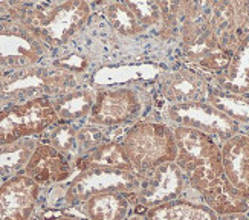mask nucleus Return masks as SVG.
Here are the masks:
<instances>
[{"label": "nucleus", "mask_w": 249, "mask_h": 220, "mask_svg": "<svg viewBox=\"0 0 249 220\" xmlns=\"http://www.w3.org/2000/svg\"><path fill=\"white\" fill-rule=\"evenodd\" d=\"M173 133L178 146L176 164L191 188L203 194L228 181L217 139L188 127H173Z\"/></svg>", "instance_id": "obj_1"}, {"label": "nucleus", "mask_w": 249, "mask_h": 220, "mask_svg": "<svg viewBox=\"0 0 249 220\" xmlns=\"http://www.w3.org/2000/svg\"><path fill=\"white\" fill-rule=\"evenodd\" d=\"M78 87V73L55 64H38L3 73L0 78V100L8 107L38 98H55Z\"/></svg>", "instance_id": "obj_2"}, {"label": "nucleus", "mask_w": 249, "mask_h": 220, "mask_svg": "<svg viewBox=\"0 0 249 220\" xmlns=\"http://www.w3.org/2000/svg\"><path fill=\"white\" fill-rule=\"evenodd\" d=\"M92 14L88 2H58L45 5H26L20 20L45 43L49 49L58 48L84 28Z\"/></svg>", "instance_id": "obj_3"}, {"label": "nucleus", "mask_w": 249, "mask_h": 220, "mask_svg": "<svg viewBox=\"0 0 249 220\" xmlns=\"http://www.w3.org/2000/svg\"><path fill=\"white\" fill-rule=\"evenodd\" d=\"M121 146L138 174L147 173L162 164L176 162L178 146L173 127L165 121L144 118L130 126Z\"/></svg>", "instance_id": "obj_4"}, {"label": "nucleus", "mask_w": 249, "mask_h": 220, "mask_svg": "<svg viewBox=\"0 0 249 220\" xmlns=\"http://www.w3.org/2000/svg\"><path fill=\"white\" fill-rule=\"evenodd\" d=\"M150 109V96L135 86H115L96 89V100L88 123L106 130L142 121Z\"/></svg>", "instance_id": "obj_5"}, {"label": "nucleus", "mask_w": 249, "mask_h": 220, "mask_svg": "<svg viewBox=\"0 0 249 220\" xmlns=\"http://www.w3.org/2000/svg\"><path fill=\"white\" fill-rule=\"evenodd\" d=\"M49 52L20 18H0V71L3 73L38 66Z\"/></svg>", "instance_id": "obj_6"}, {"label": "nucleus", "mask_w": 249, "mask_h": 220, "mask_svg": "<svg viewBox=\"0 0 249 220\" xmlns=\"http://www.w3.org/2000/svg\"><path fill=\"white\" fill-rule=\"evenodd\" d=\"M51 98H38L0 110V147L45 133L58 123Z\"/></svg>", "instance_id": "obj_7"}, {"label": "nucleus", "mask_w": 249, "mask_h": 220, "mask_svg": "<svg viewBox=\"0 0 249 220\" xmlns=\"http://www.w3.org/2000/svg\"><path fill=\"white\" fill-rule=\"evenodd\" d=\"M187 178L176 162H167L147 173L139 174V186L130 196L132 211L144 214L156 206L182 199L187 188Z\"/></svg>", "instance_id": "obj_8"}, {"label": "nucleus", "mask_w": 249, "mask_h": 220, "mask_svg": "<svg viewBox=\"0 0 249 220\" xmlns=\"http://www.w3.org/2000/svg\"><path fill=\"white\" fill-rule=\"evenodd\" d=\"M139 186V174L130 170L93 168L78 171L69 182L64 202L69 206L83 205L88 199L104 193H124L132 196Z\"/></svg>", "instance_id": "obj_9"}, {"label": "nucleus", "mask_w": 249, "mask_h": 220, "mask_svg": "<svg viewBox=\"0 0 249 220\" xmlns=\"http://www.w3.org/2000/svg\"><path fill=\"white\" fill-rule=\"evenodd\" d=\"M165 123L171 127H188L213 136L220 144L240 133V126L223 115L208 101L170 104L164 110Z\"/></svg>", "instance_id": "obj_10"}, {"label": "nucleus", "mask_w": 249, "mask_h": 220, "mask_svg": "<svg viewBox=\"0 0 249 220\" xmlns=\"http://www.w3.org/2000/svg\"><path fill=\"white\" fill-rule=\"evenodd\" d=\"M158 92L170 104H187L207 101L211 86L205 73L179 68L158 76Z\"/></svg>", "instance_id": "obj_11"}, {"label": "nucleus", "mask_w": 249, "mask_h": 220, "mask_svg": "<svg viewBox=\"0 0 249 220\" xmlns=\"http://www.w3.org/2000/svg\"><path fill=\"white\" fill-rule=\"evenodd\" d=\"M41 186L25 174L0 183V220H31Z\"/></svg>", "instance_id": "obj_12"}, {"label": "nucleus", "mask_w": 249, "mask_h": 220, "mask_svg": "<svg viewBox=\"0 0 249 220\" xmlns=\"http://www.w3.org/2000/svg\"><path fill=\"white\" fill-rule=\"evenodd\" d=\"M73 161L46 142H40L31 155L23 174L40 186L66 182L73 173Z\"/></svg>", "instance_id": "obj_13"}, {"label": "nucleus", "mask_w": 249, "mask_h": 220, "mask_svg": "<svg viewBox=\"0 0 249 220\" xmlns=\"http://www.w3.org/2000/svg\"><path fill=\"white\" fill-rule=\"evenodd\" d=\"M208 16L214 34L223 51L232 54L240 43L239 32L249 21V3L217 2L208 5Z\"/></svg>", "instance_id": "obj_14"}, {"label": "nucleus", "mask_w": 249, "mask_h": 220, "mask_svg": "<svg viewBox=\"0 0 249 220\" xmlns=\"http://www.w3.org/2000/svg\"><path fill=\"white\" fill-rule=\"evenodd\" d=\"M226 179L249 202V135L237 133L220 144Z\"/></svg>", "instance_id": "obj_15"}, {"label": "nucleus", "mask_w": 249, "mask_h": 220, "mask_svg": "<svg viewBox=\"0 0 249 220\" xmlns=\"http://www.w3.org/2000/svg\"><path fill=\"white\" fill-rule=\"evenodd\" d=\"M217 89L249 95V32L240 40L234 52L231 54V60L228 68L220 75L215 76Z\"/></svg>", "instance_id": "obj_16"}, {"label": "nucleus", "mask_w": 249, "mask_h": 220, "mask_svg": "<svg viewBox=\"0 0 249 220\" xmlns=\"http://www.w3.org/2000/svg\"><path fill=\"white\" fill-rule=\"evenodd\" d=\"M75 168L78 171L106 168V170H130L133 171L132 164L128 162L125 151L118 141H107L98 148L75 159Z\"/></svg>", "instance_id": "obj_17"}, {"label": "nucleus", "mask_w": 249, "mask_h": 220, "mask_svg": "<svg viewBox=\"0 0 249 220\" xmlns=\"http://www.w3.org/2000/svg\"><path fill=\"white\" fill-rule=\"evenodd\" d=\"M81 210L88 220H124L132 211V201L124 193H104L88 199Z\"/></svg>", "instance_id": "obj_18"}, {"label": "nucleus", "mask_w": 249, "mask_h": 220, "mask_svg": "<svg viewBox=\"0 0 249 220\" xmlns=\"http://www.w3.org/2000/svg\"><path fill=\"white\" fill-rule=\"evenodd\" d=\"M96 100V89L92 87H78V89L51 98L52 107L60 121H80L89 118Z\"/></svg>", "instance_id": "obj_19"}, {"label": "nucleus", "mask_w": 249, "mask_h": 220, "mask_svg": "<svg viewBox=\"0 0 249 220\" xmlns=\"http://www.w3.org/2000/svg\"><path fill=\"white\" fill-rule=\"evenodd\" d=\"M147 220H217L210 206L203 202H193L188 199H178L145 213Z\"/></svg>", "instance_id": "obj_20"}, {"label": "nucleus", "mask_w": 249, "mask_h": 220, "mask_svg": "<svg viewBox=\"0 0 249 220\" xmlns=\"http://www.w3.org/2000/svg\"><path fill=\"white\" fill-rule=\"evenodd\" d=\"M37 144L38 141L36 138H26L0 147V182L3 183L11 178L23 174Z\"/></svg>", "instance_id": "obj_21"}, {"label": "nucleus", "mask_w": 249, "mask_h": 220, "mask_svg": "<svg viewBox=\"0 0 249 220\" xmlns=\"http://www.w3.org/2000/svg\"><path fill=\"white\" fill-rule=\"evenodd\" d=\"M200 197L203 199V203L210 206L217 216L249 211V202L246 197L239 190H235L230 181L214 186L210 191L200 194Z\"/></svg>", "instance_id": "obj_22"}, {"label": "nucleus", "mask_w": 249, "mask_h": 220, "mask_svg": "<svg viewBox=\"0 0 249 220\" xmlns=\"http://www.w3.org/2000/svg\"><path fill=\"white\" fill-rule=\"evenodd\" d=\"M103 14L109 26L123 37H136L147 32L139 23L128 2H110L103 6Z\"/></svg>", "instance_id": "obj_23"}, {"label": "nucleus", "mask_w": 249, "mask_h": 220, "mask_svg": "<svg viewBox=\"0 0 249 220\" xmlns=\"http://www.w3.org/2000/svg\"><path fill=\"white\" fill-rule=\"evenodd\" d=\"M207 101L237 124H249V95L231 93L211 87Z\"/></svg>", "instance_id": "obj_24"}, {"label": "nucleus", "mask_w": 249, "mask_h": 220, "mask_svg": "<svg viewBox=\"0 0 249 220\" xmlns=\"http://www.w3.org/2000/svg\"><path fill=\"white\" fill-rule=\"evenodd\" d=\"M78 127L68 121H58L55 126L46 130V144L57 148L58 151L69 156L73 162L78 158V144H77Z\"/></svg>", "instance_id": "obj_25"}, {"label": "nucleus", "mask_w": 249, "mask_h": 220, "mask_svg": "<svg viewBox=\"0 0 249 220\" xmlns=\"http://www.w3.org/2000/svg\"><path fill=\"white\" fill-rule=\"evenodd\" d=\"M104 142H107V130L106 128L89 124V123L78 127V131H77L78 158L95 148H98L100 146L104 144Z\"/></svg>", "instance_id": "obj_26"}, {"label": "nucleus", "mask_w": 249, "mask_h": 220, "mask_svg": "<svg viewBox=\"0 0 249 220\" xmlns=\"http://www.w3.org/2000/svg\"><path fill=\"white\" fill-rule=\"evenodd\" d=\"M130 8L136 14L139 23L144 26L145 31L162 25V3L160 2H128Z\"/></svg>", "instance_id": "obj_27"}, {"label": "nucleus", "mask_w": 249, "mask_h": 220, "mask_svg": "<svg viewBox=\"0 0 249 220\" xmlns=\"http://www.w3.org/2000/svg\"><path fill=\"white\" fill-rule=\"evenodd\" d=\"M217 220H249V214L248 213H232V214L217 216Z\"/></svg>", "instance_id": "obj_28"}, {"label": "nucleus", "mask_w": 249, "mask_h": 220, "mask_svg": "<svg viewBox=\"0 0 249 220\" xmlns=\"http://www.w3.org/2000/svg\"><path fill=\"white\" fill-rule=\"evenodd\" d=\"M124 220H147V217L144 214H136V213H133V214H128Z\"/></svg>", "instance_id": "obj_29"}, {"label": "nucleus", "mask_w": 249, "mask_h": 220, "mask_svg": "<svg viewBox=\"0 0 249 220\" xmlns=\"http://www.w3.org/2000/svg\"><path fill=\"white\" fill-rule=\"evenodd\" d=\"M53 220H83V219H78V217H72V216H60Z\"/></svg>", "instance_id": "obj_30"}, {"label": "nucleus", "mask_w": 249, "mask_h": 220, "mask_svg": "<svg viewBox=\"0 0 249 220\" xmlns=\"http://www.w3.org/2000/svg\"><path fill=\"white\" fill-rule=\"evenodd\" d=\"M5 107H6V106L3 104V101H2V100H0V110H2V109H5Z\"/></svg>", "instance_id": "obj_31"}, {"label": "nucleus", "mask_w": 249, "mask_h": 220, "mask_svg": "<svg viewBox=\"0 0 249 220\" xmlns=\"http://www.w3.org/2000/svg\"><path fill=\"white\" fill-rule=\"evenodd\" d=\"M2 76H3V72H2V71H0V78H2Z\"/></svg>", "instance_id": "obj_32"}, {"label": "nucleus", "mask_w": 249, "mask_h": 220, "mask_svg": "<svg viewBox=\"0 0 249 220\" xmlns=\"http://www.w3.org/2000/svg\"><path fill=\"white\" fill-rule=\"evenodd\" d=\"M248 214H249V211H248Z\"/></svg>", "instance_id": "obj_33"}]
</instances>
